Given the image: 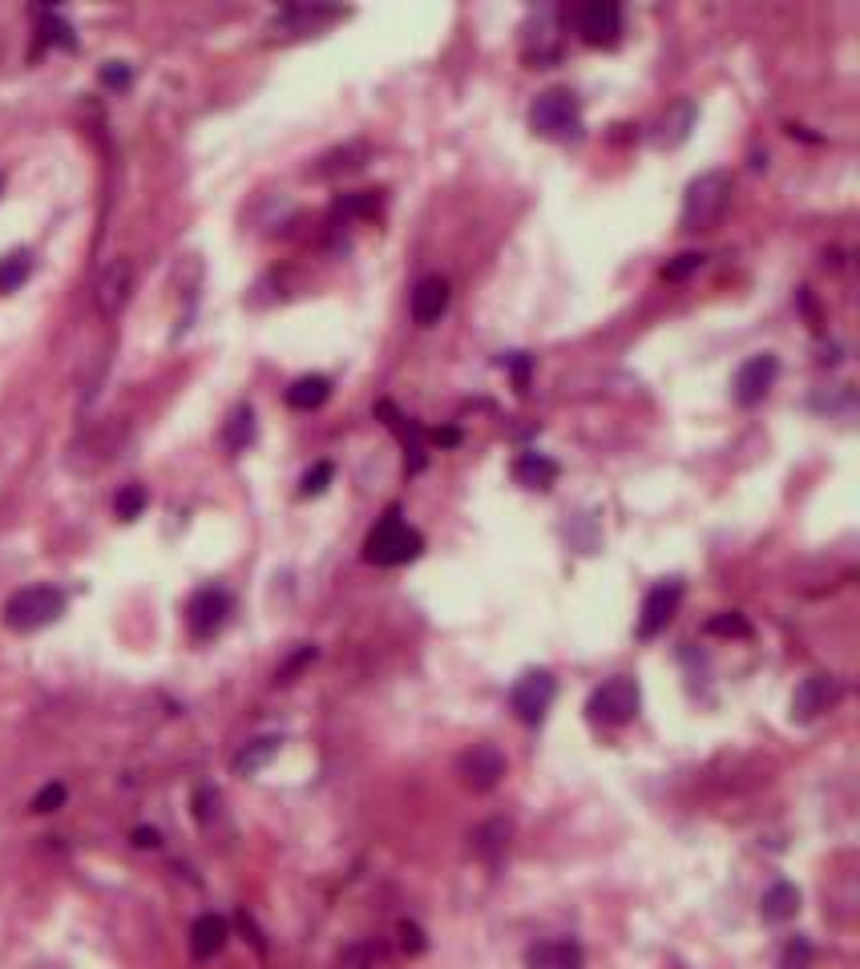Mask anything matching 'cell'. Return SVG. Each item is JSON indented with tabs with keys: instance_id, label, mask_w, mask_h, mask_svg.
Returning a JSON list of instances; mask_svg holds the SVG:
<instances>
[{
	"instance_id": "9",
	"label": "cell",
	"mask_w": 860,
	"mask_h": 969,
	"mask_svg": "<svg viewBox=\"0 0 860 969\" xmlns=\"http://www.w3.org/2000/svg\"><path fill=\"white\" fill-rule=\"evenodd\" d=\"M679 602H683V582L679 578L650 586L643 599V614H638V639H659L662 630L671 627L674 614H679Z\"/></svg>"
},
{
	"instance_id": "30",
	"label": "cell",
	"mask_w": 860,
	"mask_h": 969,
	"mask_svg": "<svg viewBox=\"0 0 860 969\" xmlns=\"http://www.w3.org/2000/svg\"><path fill=\"white\" fill-rule=\"evenodd\" d=\"M780 969H812V941L792 937L780 954Z\"/></svg>"
},
{
	"instance_id": "18",
	"label": "cell",
	"mask_w": 860,
	"mask_h": 969,
	"mask_svg": "<svg viewBox=\"0 0 860 969\" xmlns=\"http://www.w3.org/2000/svg\"><path fill=\"white\" fill-rule=\"evenodd\" d=\"M558 461H549L545 453H521L514 461V481L521 485V489H538V493H545V489H554V481H558Z\"/></svg>"
},
{
	"instance_id": "34",
	"label": "cell",
	"mask_w": 860,
	"mask_h": 969,
	"mask_svg": "<svg viewBox=\"0 0 860 969\" xmlns=\"http://www.w3.org/2000/svg\"><path fill=\"white\" fill-rule=\"evenodd\" d=\"M65 796H69V792H65V784H45L41 792H37V796H33V813H58L61 804H65Z\"/></svg>"
},
{
	"instance_id": "10",
	"label": "cell",
	"mask_w": 860,
	"mask_h": 969,
	"mask_svg": "<svg viewBox=\"0 0 860 969\" xmlns=\"http://www.w3.org/2000/svg\"><path fill=\"white\" fill-rule=\"evenodd\" d=\"M775 376H780V360L772 356V352H760V356H751L739 364V372H735V404H744V408H756V404H763V397L772 392L775 385Z\"/></svg>"
},
{
	"instance_id": "3",
	"label": "cell",
	"mask_w": 860,
	"mask_h": 969,
	"mask_svg": "<svg viewBox=\"0 0 860 969\" xmlns=\"http://www.w3.org/2000/svg\"><path fill=\"white\" fill-rule=\"evenodd\" d=\"M530 129L549 142H573L582 138V101L570 89H545L530 105Z\"/></svg>"
},
{
	"instance_id": "23",
	"label": "cell",
	"mask_w": 860,
	"mask_h": 969,
	"mask_svg": "<svg viewBox=\"0 0 860 969\" xmlns=\"http://www.w3.org/2000/svg\"><path fill=\"white\" fill-rule=\"evenodd\" d=\"M251 444H255V408L251 404H239L223 420V449L227 453H246Z\"/></svg>"
},
{
	"instance_id": "36",
	"label": "cell",
	"mask_w": 860,
	"mask_h": 969,
	"mask_svg": "<svg viewBox=\"0 0 860 969\" xmlns=\"http://www.w3.org/2000/svg\"><path fill=\"white\" fill-rule=\"evenodd\" d=\"M401 937H404V949L408 954H425V933L416 926H401Z\"/></svg>"
},
{
	"instance_id": "32",
	"label": "cell",
	"mask_w": 860,
	"mask_h": 969,
	"mask_svg": "<svg viewBox=\"0 0 860 969\" xmlns=\"http://www.w3.org/2000/svg\"><path fill=\"white\" fill-rule=\"evenodd\" d=\"M316 646H300V651H295V655L287 658L283 667L275 670V683H291V679H295V675H300L303 667H312V663H316Z\"/></svg>"
},
{
	"instance_id": "12",
	"label": "cell",
	"mask_w": 860,
	"mask_h": 969,
	"mask_svg": "<svg viewBox=\"0 0 860 969\" xmlns=\"http://www.w3.org/2000/svg\"><path fill=\"white\" fill-rule=\"evenodd\" d=\"M460 780L473 788V792H489V788L502 784L505 776V752L497 743H473L465 756L457 759Z\"/></svg>"
},
{
	"instance_id": "1",
	"label": "cell",
	"mask_w": 860,
	"mask_h": 969,
	"mask_svg": "<svg viewBox=\"0 0 860 969\" xmlns=\"http://www.w3.org/2000/svg\"><path fill=\"white\" fill-rule=\"evenodd\" d=\"M61 614H65V594L58 586H25V590L9 594L0 618L13 634H37V630L53 627Z\"/></svg>"
},
{
	"instance_id": "35",
	"label": "cell",
	"mask_w": 860,
	"mask_h": 969,
	"mask_svg": "<svg viewBox=\"0 0 860 969\" xmlns=\"http://www.w3.org/2000/svg\"><path fill=\"white\" fill-rule=\"evenodd\" d=\"M129 81H134V70L126 61H105L101 65V86L105 89H129Z\"/></svg>"
},
{
	"instance_id": "39",
	"label": "cell",
	"mask_w": 860,
	"mask_h": 969,
	"mask_svg": "<svg viewBox=\"0 0 860 969\" xmlns=\"http://www.w3.org/2000/svg\"><path fill=\"white\" fill-rule=\"evenodd\" d=\"M432 441H437V444H460V432H457V428H437V432H432Z\"/></svg>"
},
{
	"instance_id": "17",
	"label": "cell",
	"mask_w": 860,
	"mask_h": 969,
	"mask_svg": "<svg viewBox=\"0 0 860 969\" xmlns=\"http://www.w3.org/2000/svg\"><path fill=\"white\" fill-rule=\"evenodd\" d=\"M227 937H230L227 921L218 913H202L199 921L190 926V954L199 957V961H211L215 954H223Z\"/></svg>"
},
{
	"instance_id": "38",
	"label": "cell",
	"mask_w": 860,
	"mask_h": 969,
	"mask_svg": "<svg viewBox=\"0 0 860 969\" xmlns=\"http://www.w3.org/2000/svg\"><path fill=\"white\" fill-rule=\"evenodd\" d=\"M134 844H138V848H154V844H162V836L154 832V828H138V832H134Z\"/></svg>"
},
{
	"instance_id": "15",
	"label": "cell",
	"mask_w": 860,
	"mask_h": 969,
	"mask_svg": "<svg viewBox=\"0 0 860 969\" xmlns=\"http://www.w3.org/2000/svg\"><path fill=\"white\" fill-rule=\"evenodd\" d=\"M448 300H453V291H448V279L441 275H425L420 284L413 287V319L420 328H432V324H441V315L448 312Z\"/></svg>"
},
{
	"instance_id": "24",
	"label": "cell",
	"mask_w": 860,
	"mask_h": 969,
	"mask_svg": "<svg viewBox=\"0 0 860 969\" xmlns=\"http://www.w3.org/2000/svg\"><path fill=\"white\" fill-rule=\"evenodd\" d=\"M331 397V380L328 376H300L295 385L287 388V404L295 408V413H316L324 408Z\"/></svg>"
},
{
	"instance_id": "11",
	"label": "cell",
	"mask_w": 860,
	"mask_h": 969,
	"mask_svg": "<svg viewBox=\"0 0 860 969\" xmlns=\"http://www.w3.org/2000/svg\"><path fill=\"white\" fill-rule=\"evenodd\" d=\"M840 699V679L836 675H808L796 691H792V723H812L829 712L832 703Z\"/></svg>"
},
{
	"instance_id": "37",
	"label": "cell",
	"mask_w": 860,
	"mask_h": 969,
	"mask_svg": "<svg viewBox=\"0 0 860 969\" xmlns=\"http://www.w3.org/2000/svg\"><path fill=\"white\" fill-rule=\"evenodd\" d=\"M194 804H199V820H202V825H206V820H211V804H218V796H215V792H211V788H202Z\"/></svg>"
},
{
	"instance_id": "2",
	"label": "cell",
	"mask_w": 860,
	"mask_h": 969,
	"mask_svg": "<svg viewBox=\"0 0 860 969\" xmlns=\"http://www.w3.org/2000/svg\"><path fill=\"white\" fill-rule=\"evenodd\" d=\"M420 550H425V538L404 521L396 505L376 521V529L368 533V542H364V557L372 566H404V562H416Z\"/></svg>"
},
{
	"instance_id": "4",
	"label": "cell",
	"mask_w": 860,
	"mask_h": 969,
	"mask_svg": "<svg viewBox=\"0 0 860 969\" xmlns=\"http://www.w3.org/2000/svg\"><path fill=\"white\" fill-rule=\"evenodd\" d=\"M732 202V174L707 171L683 194V230H711Z\"/></svg>"
},
{
	"instance_id": "14",
	"label": "cell",
	"mask_w": 860,
	"mask_h": 969,
	"mask_svg": "<svg viewBox=\"0 0 860 969\" xmlns=\"http://www.w3.org/2000/svg\"><path fill=\"white\" fill-rule=\"evenodd\" d=\"M526 969H586V949L573 937H549L526 949Z\"/></svg>"
},
{
	"instance_id": "29",
	"label": "cell",
	"mask_w": 860,
	"mask_h": 969,
	"mask_svg": "<svg viewBox=\"0 0 860 969\" xmlns=\"http://www.w3.org/2000/svg\"><path fill=\"white\" fill-rule=\"evenodd\" d=\"M699 267H703L699 251H683V255H674L671 263L662 267V279H667V284H683V279H687V275H695Z\"/></svg>"
},
{
	"instance_id": "25",
	"label": "cell",
	"mask_w": 860,
	"mask_h": 969,
	"mask_svg": "<svg viewBox=\"0 0 860 969\" xmlns=\"http://www.w3.org/2000/svg\"><path fill=\"white\" fill-rule=\"evenodd\" d=\"M33 275V255L29 251H9L0 259V295H13L21 291V284Z\"/></svg>"
},
{
	"instance_id": "5",
	"label": "cell",
	"mask_w": 860,
	"mask_h": 969,
	"mask_svg": "<svg viewBox=\"0 0 860 969\" xmlns=\"http://www.w3.org/2000/svg\"><path fill=\"white\" fill-rule=\"evenodd\" d=\"M643 707V691L634 683L631 675H615V679H606L603 687H594V695L586 703V715L594 723H606V727H622L631 723L634 715Z\"/></svg>"
},
{
	"instance_id": "22",
	"label": "cell",
	"mask_w": 860,
	"mask_h": 969,
	"mask_svg": "<svg viewBox=\"0 0 860 969\" xmlns=\"http://www.w3.org/2000/svg\"><path fill=\"white\" fill-rule=\"evenodd\" d=\"M760 913H763V921H772V926L792 921V917L800 913V889H796L792 881H775L772 889L763 893Z\"/></svg>"
},
{
	"instance_id": "8",
	"label": "cell",
	"mask_w": 860,
	"mask_h": 969,
	"mask_svg": "<svg viewBox=\"0 0 860 969\" xmlns=\"http://www.w3.org/2000/svg\"><path fill=\"white\" fill-rule=\"evenodd\" d=\"M230 611H235V602H230V594L223 590V586H202V590H194L187 602V627L194 639H215L218 630L230 622Z\"/></svg>"
},
{
	"instance_id": "33",
	"label": "cell",
	"mask_w": 860,
	"mask_h": 969,
	"mask_svg": "<svg viewBox=\"0 0 860 969\" xmlns=\"http://www.w3.org/2000/svg\"><path fill=\"white\" fill-rule=\"evenodd\" d=\"M502 368L514 372V385L517 392H530V372H533V360L526 356V352H509V356H502Z\"/></svg>"
},
{
	"instance_id": "27",
	"label": "cell",
	"mask_w": 860,
	"mask_h": 969,
	"mask_svg": "<svg viewBox=\"0 0 860 969\" xmlns=\"http://www.w3.org/2000/svg\"><path fill=\"white\" fill-rule=\"evenodd\" d=\"M707 634H723V639H747L751 627H747V618L739 611H728V614H716L711 622H707Z\"/></svg>"
},
{
	"instance_id": "19",
	"label": "cell",
	"mask_w": 860,
	"mask_h": 969,
	"mask_svg": "<svg viewBox=\"0 0 860 969\" xmlns=\"http://www.w3.org/2000/svg\"><path fill=\"white\" fill-rule=\"evenodd\" d=\"M473 853L477 860H485V865H497L505 853H509V841H514V825L509 820H485L481 828H473Z\"/></svg>"
},
{
	"instance_id": "21",
	"label": "cell",
	"mask_w": 860,
	"mask_h": 969,
	"mask_svg": "<svg viewBox=\"0 0 860 969\" xmlns=\"http://www.w3.org/2000/svg\"><path fill=\"white\" fill-rule=\"evenodd\" d=\"M368 158H372V150H368L364 142H347V146H340V150H331V154L319 158L316 166H312V174H316V178H340V174L359 171Z\"/></svg>"
},
{
	"instance_id": "20",
	"label": "cell",
	"mask_w": 860,
	"mask_h": 969,
	"mask_svg": "<svg viewBox=\"0 0 860 969\" xmlns=\"http://www.w3.org/2000/svg\"><path fill=\"white\" fill-rule=\"evenodd\" d=\"M279 747H283V735H258V740L243 743V752L230 759V771L235 776H258V771L279 756Z\"/></svg>"
},
{
	"instance_id": "16",
	"label": "cell",
	"mask_w": 860,
	"mask_h": 969,
	"mask_svg": "<svg viewBox=\"0 0 860 969\" xmlns=\"http://www.w3.org/2000/svg\"><path fill=\"white\" fill-rule=\"evenodd\" d=\"M695 117H699L695 101H691V98L674 101L671 110L659 117V126H655V146H659V150H674V146H683L691 138V129H695Z\"/></svg>"
},
{
	"instance_id": "13",
	"label": "cell",
	"mask_w": 860,
	"mask_h": 969,
	"mask_svg": "<svg viewBox=\"0 0 860 969\" xmlns=\"http://www.w3.org/2000/svg\"><path fill=\"white\" fill-rule=\"evenodd\" d=\"M129 287H134V267H129V259L105 263L98 275V284H93V307H98L105 319H114V315L129 303Z\"/></svg>"
},
{
	"instance_id": "6",
	"label": "cell",
	"mask_w": 860,
	"mask_h": 969,
	"mask_svg": "<svg viewBox=\"0 0 860 969\" xmlns=\"http://www.w3.org/2000/svg\"><path fill=\"white\" fill-rule=\"evenodd\" d=\"M570 21L573 29H578V37L586 45H594V49H610L622 37V9H618L615 0H586V4L573 9Z\"/></svg>"
},
{
	"instance_id": "31",
	"label": "cell",
	"mask_w": 860,
	"mask_h": 969,
	"mask_svg": "<svg viewBox=\"0 0 860 969\" xmlns=\"http://www.w3.org/2000/svg\"><path fill=\"white\" fill-rule=\"evenodd\" d=\"M331 477H336V469H331V461H319L316 469L303 473L300 498H319V493H324V489H328V485H331Z\"/></svg>"
},
{
	"instance_id": "26",
	"label": "cell",
	"mask_w": 860,
	"mask_h": 969,
	"mask_svg": "<svg viewBox=\"0 0 860 969\" xmlns=\"http://www.w3.org/2000/svg\"><path fill=\"white\" fill-rule=\"evenodd\" d=\"M41 33H45V41H58L65 45V49H77V37H73V25L65 21V16L58 13H49V9H41Z\"/></svg>"
},
{
	"instance_id": "7",
	"label": "cell",
	"mask_w": 860,
	"mask_h": 969,
	"mask_svg": "<svg viewBox=\"0 0 860 969\" xmlns=\"http://www.w3.org/2000/svg\"><path fill=\"white\" fill-rule=\"evenodd\" d=\"M554 695H558V683H554V675L549 670H530V675H521L509 691V712L521 719L526 727H538L545 719V712L554 707Z\"/></svg>"
},
{
	"instance_id": "28",
	"label": "cell",
	"mask_w": 860,
	"mask_h": 969,
	"mask_svg": "<svg viewBox=\"0 0 860 969\" xmlns=\"http://www.w3.org/2000/svg\"><path fill=\"white\" fill-rule=\"evenodd\" d=\"M146 501H150V498H146L142 485H126V489H122V493L114 498V509H117V517H122V521H134V517H142Z\"/></svg>"
}]
</instances>
